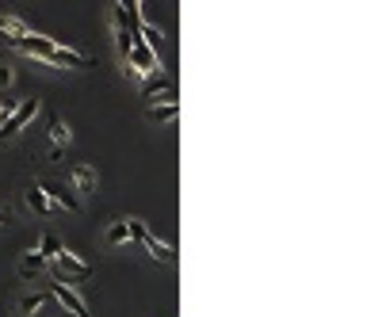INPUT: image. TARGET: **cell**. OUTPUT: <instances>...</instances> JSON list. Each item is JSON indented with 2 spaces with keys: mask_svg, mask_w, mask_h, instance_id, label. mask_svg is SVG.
<instances>
[{
  "mask_svg": "<svg viewBox=\"0 0 367 317\" xmlns=\"http://www.w3.org/2000/svg\"><path fill=\"white\" fill-rule=\"evenodd\" d=\"M127 233H130V237H134L138 245H142L153 260H161V264H173V249H168L165 241H157L153 233H149V229L142 226V222H134V218H130V222H127Z\"/></svg>",
  "mask_w": 367,
  "mask_h": 317,
  "instance_id": "1",
  "label": "cell"
},
{
  "mask_svg": "<svg viewBox=\"0 0 367 317\" xmlns=\"http://www.w3.org/2000/svg\"><path fill=\"white\" fill-rule=\"evenodd\" d=\"M35 111H39V100H23V104L12 111V119H8L4 126H0V142H8L12 134H20V130L35 119Z\"/></svg>",
  "mask_w": 367,
  "mask_h": 317,
  "instance_id": "2",
  "label": "cell"
},
{
  "mask_svg": "<svg viewBox=\"0 0 367 317\" xmlns=\"http://www.w3.org/2000/svg\"><path fill=\"white\" fill-rule=\"evenodd\" d=\"M50 291H54V298H58V302H62L73 317H92V313H88V302H84V298H81L77 291H73V287H65V283H50Z\"/></svg>",
  "mask_w": 367,
  "mask_h": 317,
  "instance_id": "3",
  "label": "cell"
},
{
  "mask_svg": "<svg viewBox=\"0 0 367 317\" xmlns=\"http://www.w3.org/2000/svg\"><path fill=\"white\" fill-rule=\"evenodd\" d=\"M127 61H130V65H134V69H130V73H138V77H149V73H157V65H161V61H157V58H153V54H149V50H146V46H142V39H138L134 46H130V54H127Z\"/></svg>",
  "mask_w": 367,
  "mask_h": 317,
  "instance_id": "4",
  "label": "cell"
},
{
  "mask_svg": "<svg viewBox=\"0 0 367 317\" xmlns=\"http://www.w3.org/2000/svg\"><path fill=\"white\" fill-rule=\"evenodd\" d=\"M39 188H42L46 199H50V207H54V203H58V207H65V210H77V207H81V199L73 195L69 184H39Z\"/></svg>",
  "mask_w": 367,
  "mask_h": 317,
  "instance_id": "5",
  "label": "cell"
},
{
  "mask_svg": "<svg viewBox=\"0 0 367 317\" xmlns=\"http://www.w3.org/2000/svg\"><path fill=\"white\" fill-rule=\"evenodd\" d=\"M73 191H96V184H100V176L92 165H73Z\"/></svg>",
  "mask_w": 367,
  "mask_h": 317,
  "instance_id": "6",
  "label": "cell"
},
{
  "mask_svg": "<svg viewBox=\"0 0 367 317\" xmlns=\"http://www.w3.org/2000/svg\"><path fill=\"white\" fill-rule=\"evenodd\" d=\"M161 92H173V77L157 69V73H149V77L142 80V96L153 100V96H161Z\"/></svg>",
  "mask_w": 367,
  "mask_h": 317,
  "instance_id": "7",
  "label": "cell"
},
{
  "mask_svg": "<svg viewBox=\"0 0 367 317\" xmlns=\"http://www.w3.org/2000/svg\"><path fill=\"white\" fill-rule=\"evenodd\" d=\"M0 35H8V42H20V39L31 35V27L23 20H16V16H0Z\"/></svg>",
  "mask_w": 367,
  "mask_h": 317,
  "instance_id": "8",
  "label": "cell"
},
{
  "mask_svg": "<svg viewBox=\"0 0 367 317\" xmlns=\"http://www.w3.org/2000/svg\"><path fill=\"white\" fill-rule=\"evenodd\" d=\"M39 272H46V260L39 253H23L20 256V279H35Z\"/></svg>",
  "mask_w": 367,
  "mask_h": 317,
  "instance_id": "9",
  "label": "cell"
},
{
  "mask_svg": "<svg viewBox=\"0 0 367 317\" xmlns=\"http://www.w3.org/2000/svg\"><path fill=\"white\" fill-rule=\"evenodd\" d=\"M176 115H180V104H176V100H168V104H149V119H153V123H173Z\"/></svg>",
  "mask_w": 367,
  "mask_h": 317,
  "instance_id": "10",
  "label": "cell"
},
{
  "mask_svg": "<svg viewBox=\"0 0 367 317\" xmlns=\"http://www.w3.org/2000/svg\"><path fill=\"white\" fill-rule=\"evenodd\" d=\"M23 195H27V207H31L35 214H50V210H54V207H50V199L42 195V188H39V184H31V188H27Z\"/></svg>",
  "mask_w": 367,
  "mask_h": 317,
  "instance_id": "11",
  "label": "cell"
},
{
  "mask_svg": "<svg viewBox=\"0 0 367 317\" xmlns=\"http://www.w3.org/2000/svg\"><path fill=\"white\" fill-rule=\"evenodd\" d=\"M50 138H54V149H62L65 142H69V126H65V119L50 115Z\"/></svg>",
  "mask_w": 367,
  "mask_h": 317,
  "instance_id": "12",
  "label": "cell"
},
{
  "mask_svg": "<svg viewBox=\"0 0 367 317\" xmlns=\"http://www.w3.org/2000/svg\"><path fill=\"white\" fill-rule=\"evenodd\" d=\"M39 249H42V253H39V256L46 260V264H50V260H54V256H58V253H62V249H65V245H62V241H58V237H54V233H46V237L39 241Z\"/></svg>",
  "mask_w": 367,
  "mask_h": 317,
  "instance_id": "13",
  "label": "cell"
},
{
  "mask_svg": "<svg viewBox=\"0 0 367 317\" xmlns=\"http://www.w3.org/2000/svg\"><path fill=\"white\" fill-rule=\"evenodd\" d=\"M42 306H46V294H42V291L20 298V310H23V313H35V310H42Z\"/></svg>",
  "mask_w": 367,
  "mask_h": 317,
  "instance_id": "14",
  "label": "cell"
},
{
  "mask_svg": "<svg viewBox=\"0 0 367 317\" xmlns=\"http://www.w3.org/2000/svg\"><path fill=\"white\" fill-rule=\"evenodd\" d=\"M103 241H107V245H122V241H130V233H127V222H115V226L107 229V237H103Z\"/></svg>",
  "mask_w": 367,
  "mask_h": 317,
  "instance_id": "15",
  "label": "cell"
},
{
  "mask_svg": "<svg viewBox=\"0 0 367 317\" xmlns=\"http://www.w3.org/2000/svg\"><path fill=\"white\" fill-rule=\"evenodd\" d=\"M16 107H20L16 100H4V104H0V126H4L8 119H12V111H16Z\"/></svg>",
  "mask_w": 367,
  "mask_h": 317,
  "instance_id": "16",
  "label": "cell"
},
{
  "mask_svg": "<svg viewBox=\"0 0 367 317\" xmlns=\"http://www.w3.org/2000/svg\"><path fill=\"white\" fill-rule=\"evenodd\" d=\"M12 85V65H0V88Z\"/></svg>",
  "mask_w": 367,
  "mask_h": 317,
  "instance_id": "17",
  "label": "cell"
},
{
  "mask_svg": "<svg viewBox=\"0 0 367 317\" xmlns=\"http://www.w3.org/2000/svg\"><path fill=\"white\" fill-rule=\"evenodd\" d=\"M0 222H8V214H0Z\"/></svg>",
  "mask_w": 367,
  "mask_h": 317,
  "instance_id": "18",
  "label": "cell"
}]
</instances>
